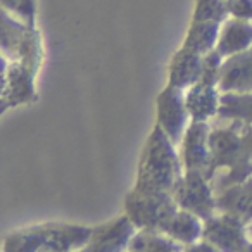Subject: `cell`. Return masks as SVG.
I'll return each instance as SVG.
<instances>
[{
	"instance_id": "18",
	"label": "cell",
	"mask_w": 252,
	"mask_h": 252,
	"mask_svg": "<svg viewBox=\"0 0 252 252\" xmlns=\"http://www.w3.org/2000/svg\"><path fill=\"white\" fill-rule=\"evenodd\" d=\"M230 16L226 0H197L195 21H216L224 23Z\"/></svg>"
},
{
	"instance_id": "9",
	"label": "cell",
	"mask_w": 252,
	"mask_h": 252,
	"mask_svg": "<svg viewBox=\"0 0 252 252\" xmlns=\"http://www.w3.org/2000/svg\"><path fill=\"white\" fill-rule=\"evenodd\" d=\"M211 126L207 121H192L182 140L183 145V166L185 171H202L206 175L211 162L209 147Z\"/></svg>"
},
{
	"instance_id": "3",
	"label": "cell",
	"mask_w": 252,
	"mask_h": 252,
	"mask_svg": "<svg viewBox=\"0 0 252 252\" xmlns=\"http://www.w3.org/2000/svg\"><path fill=\"white\" fill-rule=\"evenodd\" d=\"M92 228L49 224L18 231L5 238V251H69L78 245H87Z\"/></svg>"
},
{
	"instance_id": "1",
	"label": "cell",
	"mask_w": 252,
	"mask_h": 252,
	"mask_svg": "<svg viewBox=\"0 0 252 252\" xmlns=\"http://www.w3.org/2000/svg\"><path fill=\"white\" fill-rule=\"evenodd\" d=\"M211 128V162L206 171L214 193L245 182L252 176V123L223 119Z\"/></svg>"
},
{
	"instance_id": "15",
	"label": "cell",
	"mask_w": 252,
	"mask_h": 252,
	"mask_svg": "<svg viewBox=\"0 0 252 252\" xmlns=\"http://www.w3.org/2000/svg\"><path fill=\"white\" fill-rule=\"evenodd\" d=\"M220 32H221V23L195 21L193 19L189 32H187L183 47L206 56V54L216 50L218 40H220Z\"/></svg>"
},
{
	"instance_id": "19",
	"label": "cell",
	"mask_w": 252,
	"mask_h": 252,
	"mask_svg": "<svg viewBox=\"0 0 252 252\" xmlns=\"http://www.w3.org/2000/svg\"><path fill=\"white\" fill-rule=\"evenodd\" d=\"M228 11L231 18L252 21V0H228Z\"/></svg>"
},
{
	"instance_id": "8",
	"label": "cell",
	"mask_w": 252,
	"mask_h": 252,
	"mask_svg": "<svg viewBox=\"0 0 252 252\" xmlns=\"http://www.w3.org/2000/svg\"><path fill=\"white\" fill-rule=\"evenodd\" d=\"M137 226L130 220V216H119L114 221L102 224L92 231V237L88 240L85 251L94 252H116L128 249L131 238L137 233Z\"/></svg>"
},
{
	"instance_id": "7",
	"label": "cell",
	"mask_w": 252,
	"mask_h": 252,
	"mask_svg": "<svg viewBox=\"0 0 252 252\" xmlns=\"http://www.w3.org/2000/svg\"><path fill=\"white\" fill-rule=\"evenodd\" d=\"M189 119L190 112L185 104V90L168 85L158 97V125L175 145L185 137Z\"/></svg>"
},
{
	"instance_id": "4",
	"label": "cell",
	"mask_w": 252,
	"mask_h": 252,
	"mask_svg": "<svg viewBox=\"0 0 252 252\" xmlns=\"http://www.w3.org/2000/svg\"><path fill=\"white\" fill-rule=\"evenodd\" d=\"M180 206L173 193H149L135 189L126 197V214L138 230L162 231L173 220Z\"/></svg>"
},
{
	"instance_id": "2",
	"label": "cell",
	"mask_w": 252,
	"mask_h": 252,
	"mask_svg": "<svg viewBox=\"0 0 252 252\" xmlns=\"http://www.w3.org/2000/svg\"><path fill=\"white\" fill-rule=\"evenodd\" d=\"M183 175L185 166L180 162L175 144L158 125L142 152L135 189L149 193H173Z\"/></svg>"
},
{
	"instance_id": "11",
	"label": "cell",
	"mask_w": 252,
	"mask_h": 252,
	"mask_svg": "<svg viewBox=\"0 0 252 252\" xmlns=\"http://www.w3.org/2000/svg\"><path fill=\"white\" fill-rule=\"evenodd\" d=\"M216 206L220 213L230 214L244 224L252 221V176L245 182L231 185L216 193Z\"/></svg>"
},
{
	"instance_id": "12",
	"label": "cell",
	"mask_w": 252,
	"mask_h": 252,
	"mask_svg": "<svg viewBox=\"0 0 252 252\" xmlns=\"http://www.w3.org/2000/svg\"><path fill=\"white\" fill-rule=\"evenodd\" d=\"M204 74V56L185 47L173 56L169 66V85L187 90L197 81H200Z\"/></svg>"
},
{
	"instance_id": "10",
	"label": "cell",
	"mask_w": 252,
	"mask_h": 252,
	"mask_svg": "<svg viewBox=\"0 0 252 252\" xmlns=\"http://www.w3.org/2000/svg\"><path fill=\"white\" fill-rule=\"evenodd\" d=\"M221 94H251L252 92V47L244 52L224 57L220 69Z\"/></svg>"
},
{
	"instance_id": "6",
	"label": "cell",
	"mask_w": 252,
	"mask_h": 252,
	"mask_svg": "<svg viewBox=\"0 0 252 252\" xmlns=\"http://www.w3.org/2000/svg\"><path fill=\"white\" fill-rule=\"evenodd\" d=\"M245 226L247 224H244L235 216L218 211L214 216L204 221L202 238L209 242L211 245H214L216 251H251L252 242L249 240V231Z\"/></svg>"
},
{
	"instance_id": "17",
	"label": "cell",
	"mask_w": 252,
	"mask_h": 252,
	"mask_svg": "<svg viewBox=\"0 0 252 252\" xmlns=\"http://www.w3.org/2000/svg\"><path fill=\"white\" fill-rule=\"evenodd\" d=\"M220 119H244L252 123V92L251 94H221Z\"/></svg>"
},
{
	"instance_id": "16",
	"label": "cell",
	"mask_w": 252,
	"mask_h": 252,
	"mask_svg": "<svg viewBox=\"0 0 252 252\" xmlns=\"http://www.w3.org/2000/svg\"><path fill=\"white\" fill-rule=\"evenodd\" d=\"M130 251H161V252H175L182 251V244L171 238L169 235L162 231H151V230H140L131 238Z\"/></svg>"
},
{
	"instance_id": "14",
	"label": "cell",
	"mask_w": 252,
	"mask_h": 252,
	"mask_svg": "<svg viewBox=\"0 0 252 252\" xmlns=\"http://www.w3.org/2000/svg\"><path fill=\"white\" fill-rule=\"evenodd\" d=\"M202 218L197 214L190 213V211L180 209L178 213L173 216V220L164 228V233L175 238L182 245H193L202 238L204 233V223Z\"/></svg>"
},
{
	"instance_id": "21",
	"label": "cell",
	"mask_w": 252,
	"mask_h": 252,
	"mask_svg": "<svg viewBox=\"0 0 252 252\" xmlns=\"http://www.w3.org/2000/svg\"><path fill=\"white\" fill-rule=\"evenodd\" d=\"M247 231H249V237L252 238V221L249 223V226H247Z\"/></svg>"
},
{
	"instance_id": "13",
	"label": "cell",
	"mask_w": 252,
	"mask_h": 252,
	"mask_svg": "<svg viewBox=\"0 0 252 252\" xmlns=\"http://www.w3.org/2000/svg\"><path fill=\"white\" fill-rule=\"evenodd\" d=\"M252 47V25L245 19L231 18L221 25L220 40L216 50L221 57H230L233 54L244 52Z\"/></svg>"
},
{
	"instance_id": "5",
	"label": "cell",
	"mask_w": 252,
	"mask_h": 252,
	"mask_svg": "<svg viewBox=\"0 0 252 252\" xmlns=\"http://www.w3.org/2000/svg\"><path fill=\"white\" fill-rule=\"evenodd\" d=\"M173 197H175L180 209L190 211V213L202 218L204 221L218 213L216 193H214L213 185L202 171H193V169L185 171V175L182 176L175 192H173Z\"/></svg>"
},
{
	"instance_id": "20",
	"label": "cell",
	"mask_w": 252,
	"mask_h": 252,
	"mask_svg": "<svg viewBox=\"0 0 252 252\" xmlns=\"http://www.w3.org/2000/svg\"><path fill=\"white\" fill-rule=\"evenodd\" d=\"M2 5H4L5 11L18 12V14L25 16L26 19L33 21V0H2Z\"/></svg>"
},
{
	"instance_id": "22",
	"label": "cell",
	"mask_w": 252,
	"mask_h": 252,
	"mask_svg": "<svg viewBox=\"0 0 252 252\" xmlns=\"http://www.w3.org/2000/svg\"><path fill=\"white\" fill-rule=\"evenodd\" d=\"M226 2H228V0H226Z\"/></svg>"
}]
</instances>
